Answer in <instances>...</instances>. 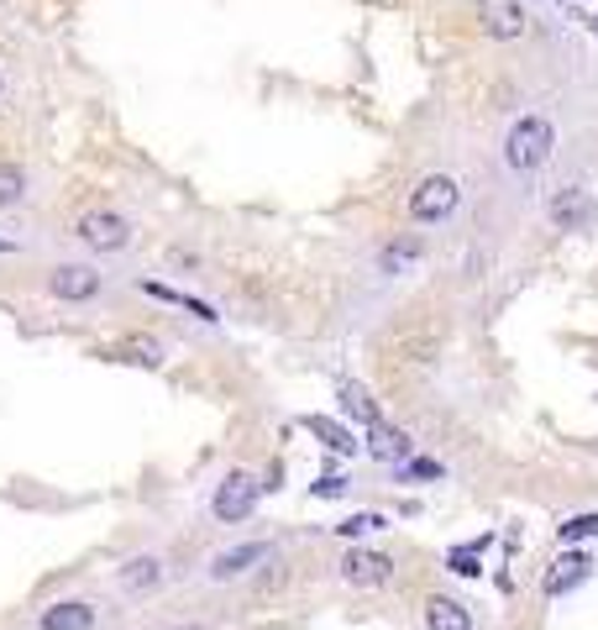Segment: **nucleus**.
<instances>
[{
	"mask_svg": "<svg viewBox=\"0 0 598 630\" xmlns=\"http://www.w3.org/2000/svg\"><path fill=\"white\" fill-rule=\"evenodd\" d=\"M551 143H557L551 121H546V116H520V121H514V132H509V143H504L509 169H514V174H536V169H546Z\"/></svg>",
	"mask_w": 598,
	"mask_h": 630,
	"instance_id": "1",
	"label": "nucleus"
},
{
	"mask_svg": "<svg viewBox=\"0 0 598 630\" xmlns=\"http://www.w3.org/2000/svg\"><path fill=\"white\" fill-rule=\"evenodd\" d=\"M258 494H263V483L252 479V473H226V479L215 483V499H210V515L221 520V526H241L247 515L258 510Z\"/></svg>",
	"mask_w": 598,
	"mask_h": 630,
	"instance_id": "2",
	"label": "nucleus"
},
{
	"mask_svg": "<svg viewBox=\"0 0 598 630\" xmlns=\"http://www.w3.org/2000/svg\"><path fill=\"white\" fill-rule=\"evenodd\" d=\"M462 200V184L451 180V174H431V180H420L410 189V215L415 221H447L451 210Z\"/></svg>",
	"mask_w": 598,
	"mask_h": 630,
	"instance_id": "3",
	"label": "nucleus"
},
{
	"mask_svg": "<svg viewBox=\"0 0 598 630\" xmlns=\"http://www.w3.org/2000/svg\"><path fill=\"white\" fill-rule=\"evenodd\" d=\"M79 242L95 247V252H121V247L132 242V226H126V215H116V210H90V215L79 221Z\"/></svg>",
	"mask_w": 598,
	"mask_h": 630,
	"instance_id": "4",
	"label": "nucleus"
},
{
	"mask_svg": "<svg viewBox=\"0 0 598 630\" xmlns=\"http://www.w3.org/2000/svg\"><path fill=\"white\" fill-rule=\"evenodd\" d=\"M341 578H347L352 589H378V583L394 578V563L384 552H362V546H352V552L341 557Z\"/></svg>",
	"mask_w": 598,
	"mask_h": 630,
	"instance_id": "5",
	"label": "nucleus"
},
{
	"mask_svg": "<svg viewBox=\"0 0 598 630\" xmlns=\"http://www.w3.org/2000/svg\"><path fill=\"white\" fill-rule=\"evenodd\" d=\"M269 557H273V541H241V546L221 552V557L210 563V578H215V583H232V578L252 572L258 563H269Z\"/></svg>",
	"mask_w": 598,
	"mask_h": 630,
	"instance_id": "6",
	"label": "nucleus"
},
{
	"mask_svg": "<svg viewBox=\"0 0 598 630\" xmlns=\"http://www.w3.org/2000/svg\"><path fill=\"white\" fill-rule=\"evenodd\" d=\"M594 195L588 189H562L557 200H551V226H562V232H583V226H594Z\"/></svg>",
	"mask_w": 598,
	"mask_h": 630,
	"instance_id": "7",
	"label": "nucleus"
},
{
	"mask_svg": "<svg viewBox=\"0 0 598 630\" xmlns=\"http://www.w3.org/2000/svg\"><path fill=\"white\" fill-rule=\"evenodd\" d=\"M48 284H53L59 300H95V295H100V273L85 269V263H59Z\"/></svg>",
	"mask_w": 598,
	"mask_h": 630,
	"instance_id": "8",
	"label": "nucleus"
},
{
	"mask_svg": "<svg viewBox=\"0 0 598 630\" xmlns=\"http://www.w3.org/2000/svg\"><path fill=\"white\" fill-rule=\"evenodd\" d=\"M588 572H594L588 552H568V557H557V563H551V572H546V583H540V589H546V600H562V594H572Z\"/></svg>",
	"mask_w": 598,
	"mask_h": 630,
	"instance_id": "9",
	"label": "nucleus"
},
{
	"mask_svg": "<svg viewBox=\"0 0 598 630\" xmlns=\"http://www.w3.org/2000/svg\"><path fill=\"white\" fill-rule=\"evenodd\" d=\"M37 630H95V604H85V600L48 604V609L37 615Z\"/></svg>",
	"mask_w": 598,
	"mask_h": 630,
	"instance_id": "10",
	"label": "nucleus"
},
{
	"mask_svg": "<svg viewBox=\"0 0 598 630\" xmlns=\"http://www.w3.org/2000/svg\"><path fill=\"white\" fill-rule=\"evenodd\" d=\"M483 27H488V37H520L525 32V11H520V0H483Z\"/></svg>",
	"mask_w": 598,
	"mask_h": 630,
	"instance_id": "11",
	"label": "nucleus"
},
{
	"mask_svg": "<svg viewBox=\"0 0 598 630\" xmlns=\"http://www.w3.org/2000/svg\"><path fill=\"white\" fill-rule=\"evenodd\" d=\"M425 630H473V615H468L462 600L431 594V600H425Z\"/></svg>",
	"mask_w": 598,
	"mask_h": 630,
	"instance_id": "12",
	"label": "nucleus"
},
{
	"mask_svg": "<svg viewBox=\"0 0 598 630\" xmlns=\"http://www.w3.org/2000/svg\"><path fill=\"white\" fill-rule=\"evenodd\" d=\"M367 457H373V462H399V468H404V462H410V436L394 431V425H373V431H367Z\"/></svg>",
	"mask_w": 598,
	"mask_h": 630,
	"instance_id": "13",
	"label": "nucleus"
},
{
	"mask_svg": "<svg viewBox=\"0 0 598 630\" xmlns=\"http://www.w3.org/2000/svg\"><path fill=\"white\" fill-rule=\"evenodd\" d=\"M116 583L126 594H152V589L163 583V563H158V557H132V563L116 572Z\"/></svg>",
	"mask_w": 598,
	"mask_h": 630,
	"instance_id": "14",
	"label": "nucleus"
},
{
	"mask_svg": "<svg viewBox=\"0 0 598 630\" xmlns=\"http://www.w3.org/2000/svg\"><path fill=\"white\" fill-rule=\"evenodd\" d=\"M304 425H310V436H315V442H321V447H326V452H336V457H347V452H358V442L347 436V425H336V420H326V416H310V420H304Z\"/></svg>",
	"mask_w": 598,
	"mask_h": 630,
	"instance_id": "15",
	"label": "nucleus"
},
{
	"mask_svg": "<svg viewBox=\"0 0 598 630\" xmlns=\"http://www.w3.org/2000/svg\"><path fill=\"white\" fill-rule=\"evenodd\" d=\"M341 410H347L352 420H362L367 431H373V425H384V416H378V405H373V394L362 390V384H341Z\"/></svg>",
	"mask_w": 598,
	"mask_h": 630,
	"instance_id": "16",
	"label": "nucleus"
},
{
	"mask_svg": "<svg viewBox=\"0 0 598 630\" xmlns=\"http://www.w3.org/2000/svg\"><path fill=\"white\" fill-rule=\"evenodd\" d=\"M483 546H488V536L468 541V546H457V552L447 557V568L457 572V578H478V572H483V563H478V552H483Z\"/></svg>",
	"mask_w": 598,
	"mask_h": 630,
	"instance_id": "17",
	"label": "nucleus"
},
{
	"mask_svg": "<svg viewBox=\"0 0 598 630\" xmlns=\"http://www.w3.org/2000/svg\"><path fill=\"white\" fill-rule=\"evenodd\" d=\"M557 536L568 541V546H577V541H594L598 536V515L588 510V515H568L562 526H557Z\"/></svg>",
	"mask_w": 598,
	"mask_h": 630,
	"instance_id": "18",
	"label": "nucleus"
},
{
	"mask_svg": "<svg viewBox=\"0 0 598 630\" xmlns=\"http://www.w3.org/2000/svg\"><path fill=\"white\" fill-rule=\"evenodd\" d=\"M22 189H27V174H22L16 163H0V210L16 206V200H22Z\"/></svg>",
	"mask_w": 598,
	"mask_h": 630,
	"instance_id": "19",
	"label": "nucleus"
},
{
	"mask_svg": "<svg viewBox=\"0 0 598 630\" xmlns=\"http://www.w3.org/2000/svg\"><path fill=\"white\" fill-rule=\"evenodd\" d=\"M384 526H389V520L378 510H362V515H352V520H341L336 531H341V536H367V531H384Z\"/></svg>",
	"mask_w": 598,
	"mask_h": 630,
	"instance_id": "20",
	"label": "nucleus"
},
{
	"mask_svg": "<svg viewBox=\"0 0 598 630\" xmlns=\"http://www.w3.org/2000/svg\"><path fill=\"white\" fill-rule=\"evenodd\" d=\"M415 258H420V247H415V242H394L389 252L378 258V269L394 273V269H404V263H415Z\"/></svg>",
	"mask_w": 598,
	"mask_h": 630,
	"instance_id": "21",
	"label": "nucleus"
},
{
	"mask_svg": "<svg viewBox=\"0 0 598 630\" xmlns=\"http://www.w3.org/2000/svg\"><path fill=\"white\" fill-rule=\"evenodd\" d=\"M310 494H315V499H341V494H347V479H341V473H326V479H315Z\"/></svg>",
	"mask_w": 598,
	"mask_h": 630,
	"instance_id": "22",
	"label": "nucleus"
},
{
	"mask_svg": "<svg viewBox=\"0 0 598 630\" xmlns=\"http://www.w3.org/2000/svg\"><path fill=\"white\" fill-rule=\"evenodd\" d=\"M404 479H441V462H431V457H410V462H404Z\"/></svg>",
	"mask_w": 598,
	"mask_h": 630,
	"instance_id": "23",
	"label": "nucleus"
},
{
	"mask_svg": "<svg viewBox=\"0 0 598 630\" xmlns=\"http://www.w3.org/2000/svg\"><path fill=\"white\" fill-rule=\"evenodd\" d=\"M174 630H205V626H174Z\"/></svg>",
	"mask_w": 598,
	"mask_h": 630,
	"instance_id": "24",
	"label": "nucleus"
},
{
	"mask_svg": "<svg viewBox=\"0 0 598 630\" xmlns=\"http://www.w3.org/2000/svg\"><path fill=\"white\" fill-rule=\"evenodd\" d=\"M0 252H11V242H0Z\"/></svg>",
	"mask_w": 598,
	"mask_h": 630,
	"instance_id": "25",
	"label": "nucleus"
}]
</instances>
